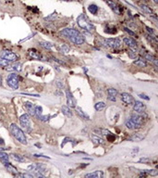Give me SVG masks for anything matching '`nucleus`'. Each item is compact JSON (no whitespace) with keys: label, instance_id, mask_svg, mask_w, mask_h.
<instances>
[{"label":"nucleus","instance_id":"nucleus-1","mask_svg":"<svg viewBox=\"0 0 158 178\" xmlns=\"http://www.w3.org/2000/svg\"><path fill=\"white\" fill-rule=\"evenodd\" d=\"M60 34L62 35H64L65 37L71 41L73 44L80 46V45H82L84 43V37L83 35L81 34L79 31L75 30L73 28H66V29H63Z\"/></svg>","mask_w":158,"mask_h":178},{"label":"nucleus","instance_id":"nucleus-2","mask_svg":"<svg viewBox=\"0 0 158 178\" xmlns=\"http://www.w3.org/2000/svg\"><path fill=\"white\" fill-rule=\"evenodd\" d=\"M77 23L80 27V28L84 29L86 32H88L90 34H92L95 32V27L92 24L90 20L85 16V14H81L77 18Z\"/></svg>","mask_w":158,"mask_h":178},{"label":"nucleus","instance_id":"nucleus-3","mask_svg":"<svg viewBox=\"0 0 158 178\" xmlns=\"http://www.w3.org/2000/svg\"><path fill=\"white\" fill-rule=\"evenodd\" d=\"M9 129H10V132L12 134V136L17 139L20 144L27 145V138L25 136V134L17 125L11 123L9 126Z\"/></svg>","mask_w":158,"mask_h":178},{"label":"nucleus","instance_id":"nucleus-4","mask_svg":"<svg viewBox=\"0 0 158 178\" xmlns=\"http://www.w3.org/2000/svg\"><path fill=\"white\" fill-rule=\"evenodd\" d=\"M19 82H20V77L17 73H10L7 78V83L8 86L14 90L19 88Z\"/></svg>","mask_w":158,"mask_h":178},{"label":"nucleus","instance_id":"nucleus-5","mask_svg":"<svg viewBox=\"0 0 158 178\" xmlns=\"http://www.w3.org/2000/svg\"><path fill=\"white\" fill-rule=\"evenodd\" d=\"M20 122L22 128L26 132L30 133L31 131V119L28 114H22L20 117Z\"/></svg>","mask_w":158,"mask_h":178},{"label":"nucleus","instance_id":"nucleus-6","mask_svg":"<svg viewBox=\"0 0 158 178\" xmlns=\"http://www.w3.org/2000/svg\"><path fill=\"white\" fill-rule=\"evenodd\" d=\"M0 57L9 62H15V61H17L19 58L17 54H15L11 51H8V50L1 51V53H0Z\"/></svg>","mask_w":158,"mask_h":178},{"label":"nucleus","instance_id":"nucleus-7","mask_svg":"<svg viewBox=\"0 0 158 178\" xmlns=\"http://www.w3.org/2000/svg\"><path fill=\"white\" fill-rule=\"evenodd\" d=\"M103 45L108 47L114 48V49H117V48L121 47V41L118 38H107L103 41Z\"/></svg>","mask_w":158,"mask_h":178},{"label":"nucleus","instance_id":"nucleus-8","mask_svg":"<svg viewBox=\"0 0 158 178\" xmlns=\"http://www.w3.org/2000/svg\"><path fill=\"white\" fill-rule=\"evenodd\" d=\"M35 116L43 122H47L51 117H53V116H49V115H43V108L41 106H35Z\"/></svg>","mask_w":158,"mask_h":178},{"label":"nucleus","instance_id":"nucleus-9","mask_svg":"<svg viewBox=\"0 0 158 178\" xmlns=\"http://www.w3.org/2000/svg\"><path fill=\"white\" fill-rule=\"evenodd\" d=\"M66 96H67L68 106L69 108H75L76 104H77V100H76V98L73 96L72 93L70 92V90H69V89L66 90Z\"/></svg>","mask_w":158,"mask_h":178},{"label":"nucleus","instance_id":"nucleus-10","mask_svg":"<svg viewBox=\"0 0 158 178\" xmlns=\"http://www.w3.org/2000/svg\"><path fill=\"white\" fill-rule=\"evenodd\" d=\"M106 2L107 3L108 6L112 8V10L116 14H117V15L121 14V8L119 7L116 2H114V0H106Z\"/></svg>","mask_w":158,"mask_h":178},{"label":"nucleus","instance_id":"nucleus-11","mask_svg":"<svg viewBox=\"0 0 158 178\" xmlns=\"http://www.w3.org/2000/svg\"><path fill=\"white\" fill-rule=\"evenodd\" d=\"M134 106H133V110L136 112V113H139V114H141V113H143L144 110H145V105L143 103V102L141 101H135L134 102Z\"/></svg>","mask_w":158,"mask_h":178},{"label":"nucleus","instance_id":"nucleus-12","mask_svg":"<svg viewBox=\"0 0 158 178\" xmlns=\"http://www.w3.org/2000/svg\"><path fill=\"white\" fill-rule=\"evenodd\" d=\"M121 99H122V101L124 102V103H126L128 105H131L135 102L134 98L129 93H122L121 94Z\"/></svg>","mask_w":158,"mask_h":178},{"label":"nucleus","instance_id":"nucleus-13","mask_svg":"<svg viewBox=\"0 0 158 178\" xmlns=\"http://www.w3.org/2000/svg\"><path fill=\"white\" fill-rule=\"evenodd\" d=\"M123 42L126 44L129 47H130L131 49H135L137 47V42H136L134 39H132L131 37H124L123 38Z\"/></svg>","mask_w":158,"mask_h":178},{"label":"nucleus","instance_id":"nucleus-14","mask_svg":"<svg viewBox=\"0 0 158 178\" xmlns=\"http://www.w3.org/2000/svg\"><path fill=\"white\" fill-rule=\"evenodd\" d=\"M24 107L25 109L27 110V111L29 112V114L32 115V116H35V105L31 103V102H25L24 103Z\"/></svg>","mask_w":158,"mask_h":178},{"label":"nucleus","instance_id":"nucleus-15","mask_svg":"<svg viewBox=\"0 0 158 178\" xmlns=\"http://www.w3.org/2000/svg\"><path fill=\"white\" fill-rule=\"evenodd\" d=\"M130 119H131V120H132L139 127H141V125H143V116L137 115V114H133V115H131Z\"/></svg>","mask_w":158,"mask_h":178},{"label":"nucleus","instance_id":"nucleus-16","mask_svg":"<svg viewBox=\"0 0 158 178\" xmlns=\"http://www.w3.org/2000/svg\"><path fill=\"white\" fill-rule=\"evenodd\" d=\"M107 94H108V96H107L108 99H109L110 101H116V96L117 95V89H115V88L107 89Z\"/></svg>","mask_w":158,"mask_h":178},{"label":"nucleus","instance_id":"nucleus-17","mask_svg":"<svg viewBox=\"0 0 158 178\" xmlns=\"http://www.w3.org/2000/svg\"><path fill=\"white\" fill-rule=\"evenodd\" d=\"M75 108H76V112H77V114H78L81 119H83V120H86V121H89V120H90L89 115L87 114V113H85L80 107H75Z\"/></svg>","mask_w":158,"mask_h":178},{"label":"nucleus","instance_id":"nucleus-18","mask_svg":"<svg viewBox=\"0 0 158 178\" xmlns=\"http://www.w3.org/2000/svg\"><path fill=\"white\" fill-rule=\"evenodd\" d=\"M103 176V172L102 171H95L94 172H91V174H85L86 178H102Z\"/></svg>","mask_w":158,"mask_h":178},{"label":"nucleus","instance_id":"nucleus-19","mask_svg":"<svg viewBox=\"0 0 158 178\" xmlns=\"http://www.w3.org/2000/svg\"><path fill=\"white\" fill-rule=\"evenodd\" d=\"M7 71H9V72H12V71H15V72H20L21 71V64L20 63H16V64H12V65H9L6 68Z\"/></svg>","mask_w":158,"mask_h":178},{"label":"nucleus","instance_id":"nucleus-20","mask_svg":"<svg viewBox=\"0 0 158 178\" xmlns=\"http://www.w3.org/2000/svg\"><path fill=\"white\" fill-rule=\"evenodd\" d=\"M2 163L4 164L5 168H6V169H7L8 172H13L14 174H17V172H18V170L16 169V167H14L13 165L10 164L8 160H7V161H3Z\"/></svg>","mask_w":158,"mask_h":178},{"label":"nucleus","instance_id":"nucleus-21","mask_svg":"<svg viewBox=\"0 0 158 178\" xmlns=\"http://www.w3.org/2000/svg\"><path fill=\"white\" fill-rule=\"evenodd\" d=\"M126 126L129 128V129H131V130H135V129H138L140 128L136 123L131 120V119H128V120L126 121Z\"/></svg>","mask_w":158,"mask_h":178},{"label":"nucleus","instance_id":"nucleus-22","mask_svg":"<svg viewBox=\"0 0 158 178\" xmlns=\"http://www.w3.org/2000/svg\"><path fill=\"white\" fill-rule=\"evenodd\" d=\"M9 156H10V157H11L14 160L18 161V163H24V161L26 160L25 158H23L22 156H20V155H19V154L12 153V154H10Z\"/></svg>","mask_w":158,"mask_h":178},{"label":"nucleus","instance_id":"nucleus-23","mask_svg":"<svg viewBox=\"0 0 158 178\" xmlns=\"http://www.w3.org/2000/svg\"><path fill=\"white\" fill-rule=\"evenodd\" d=\"M39 44L42 47H43L45 49H47V50H50L51 48L54 46V45L50 42H47V41H41L39 42Z\"/></svg>","mask_w":158,"mask_h":178},{"label":"nucleus","instance_id":"nucleus-24","mask_svg":"<svg viewBox=\"0 0 158 178\" xmlns=\"http://www.w3.org/2000/svg\"><path fill=\"white\" fill-rule=\"evenodd\" d=\"M61 110L63 112V114H65L67 117H72V111L69 109V106H62Z\"/></svg>","mask_w":158,"mask_h":178},{"label":"nucleus","instance_id":"nucleus-25","mask_svg":"<svg viewBox=\"0 0 158 178\" xmlns=\"http://www.w3.org/2000/svg\"><path fill=\"white\" fill-rule=\"evenodd\" d=\"M144 58L147 59V61H151V62H152L155 65V67H157L158 66V63H157V58H155L154 56L152 55H150V54H145L144 55Z\"/></svg>","mask_w":158,"mask_h":178},{"label":"nucleus","instance_id":"nucleus-26","mask_svg":"<svg viewBox=\"0 0 158 178\" xmlns=\"http://www.w3.org/2000/svg\"><path fill=\"white\" fill-rule=\"evenodd\" d=\"M133 63L135 64L136 66L141 67V68H145V67H147V63H146V61H143V59H141V58L137 59V61H135Z\"/></svg>","mask_w":158,"mask_h":178},{"label":"nucleus","instance_id":"nucleus-27","mask_svg":"<svg viewBox=\"0 0 158 178\" xmlns=\"http://www.w3.org/2000/svg\"><path fill=\"white\" fill-rule=\"evenodd\" d=\"M88 10L92 14V15H96L98 13V7L94 4H92L88 7Z\"/></svg>","mask_w":158,"mask_h":178},{"label":"nucleus","instance_id":"nucleus-28","mask_svg":"<svg viewBox=\"0 0 158 178\" xmlns=\"http://www.w3.org/2000/svg\"><path fill=\"white\" fill-rule=\"evenodd\" d=\"M129 139L131 140V141H141V140L143 139V136H141L140 134H135L133 136H130Z\"/></svg>","mask_w":158,"mask_h":178},{"label":"nucleus","instance_id":"nucleus-29","mask_svg":"<svg viewBox=\"0 0 158 178\" xmlns=\"http://www.w3.org/2000/svg\"><path fill=\"white\" fill-rule=\"evenodd\" d=\"M106 103L105 102H97V103L94 105V109L96 110H103L106 108Z\"/></svg>","mask_w":158,"mask_h":178},{"label":"nucleus","instance_id":"nucleus-30","mask_svg":"<svg viewBox=\"0 0 158 178\" xmlns=\"http://www.w3.org/2000/svg\"><path fill=\"white\" fill-rule=\"evenodd\" d=\"M141 172H145V174L147 175H152V176H155L158 174V171L157 170H143V171H141Z\"/></svg>","mask_w":158,"mask_h":178},{"label":"nucleus","instance_id":"nucleus-31","mask_svg":"<svg viewBox=\"0 0 158 178\" xmlns=\"http://www.w3.org/2000/svg\"><path fill=\"white\" fill-rule=\"evenodd\" d=\"M8 159H9V156L7 153L3 152L2 150H0V160H1L2 163H3V161L8 160Z\"/></svg>","mask_w":158,"mask_h":178},{"label":"nucleus","instance_id":"nucleus-32","mask_svg":"<svg viewBox=\"0 0 158 178\" xmlns=\"http://www.w3.org/2000/svg\"><path fill=\"white\" fill-rule=\"evenodd\" d=\"M92 140H94V142L97 143V144H103L105 142H103V140L102 138H100L98 136H91Z\"/></svg>","mask_w":158,"mask_h":178},{"label":"nucleus","instance_id":"nucleus-33","mask_svg":"<svg viewBox=\"0 0 158 178\" xmlns=\"http://www.w3.org/2000/svg\"><path fill=\"white\" fill-rule=\"evenodd\" d=\"M29 55L31 56V58H34V59H41L42 58L41 55L38 52H31V51H30L29 52Z\"/></svg>","mask_w":158,"mask_h":178},{"label":"nucleus","instance_id":"nucleus-34","mask_svg":"<svg viewBox=\"0 0 158 178\" xmlns=\"http://www.w3.org/2000/svg\"><path fill=\"white\" fill-rule=\"evenodd\" d=\"M59 49H60V51L62 53H69V50H70V48L67 46V45H61L60 46H59Z\"/></svg>","mask_w":158,"mask_h":178},{"label":"nucleus","instance_id":"nucleus-35","mask_svg":"<svg viewBox=\"0 0 158 178\" xmlns=\"http://www.w3.org/2000/svg\"><path fill=\"white\" fill-rule=\"evenodd\" d=\"M10 63L11 62H9V61H6V59L0 58V67H8Z\"/></svg>","mask_w":158,"mask_h":178},{"label":"nucleus","instance_id":"nucleus-36","mask_svg":"<svg viewBox=\"0 0 158 178\" xmlns=\"http://www.w3.org/2000/svg\"><path fill=\"white\" fill-rule=\"evenodd\" d=\"M141 9L143 10V11H145V12H147V13H150V14H152V10L147 7V6H145V5H141Z\"/></svg>","mask_w":158,"mask_h":178},{"label":"nucleus","instance_id":"nucleus-37","mask_svg":"<svg viewBox=\"0 0 158 178\" xmlns=\"http://www.w3.org/2000/svg\"><path fill=\"white\" fill-rule=\"evenodd\" d=\"M124 31L125 32H126V33H128L129 35H132V36H136V34L135 33H133V32L132 31H130L129 28H126V27H125V28H124ZM136 37H137V36H136Z\"/></svg>","mask_w":158,"mask_h":178},{"label":"nucleus","instance_id":"nucleus-38","mask_svg":"<svg viewBox=\"0 0 158 178\" xmlns=\"http://www.w3.org/2000/svg\"><path fill=\"white\" fill-rule=\"evenodd\" d=\"M53 59H54V61H57V63H59V64H60V65L67 66V63H65V62H64L63 61H59L58 58H53Z\"/></svg>","mask_w":158,"mask_h":178},{"label":"nucleus","instance_id":"nucleus-39","mask_svg":"<svg viewBox=\"0 0 158 178\" xmlns=\"http://www.w3.org/2000/svg\"><path fill=\"white\" fill-rule=\"evenodd\" d=\"M20 95H25V96H35V98H39V95L37 94H29V93H20Z\"/></svg>","mask_w":158,"mask_h":178},{"label":"nucleus","instance_id":"nucleus-40","mask_svg":"<svg viewBox=\"0 0 158 178\" xmlns=\"http://www.w3.org/2000/svg\"><path fill=\"white\" fill-rule=\"evenodd\" d=\"M139 96L141 98H143V99H145V100H150V98L148 96H146V95H144V94H140L139 95Z\"/></svg>","mask_w":158,"mask_h":178},{"label":"nucleus","instance_id":"nucleus-41","mask_svg":"<svg viewBox=\"0 0 158 178\" xmlns=\"http://www.w3.org/2000/svg\"><path fill=\"white\" fill-rule=\"evenodd\" d=\"M57 86H58V87L60 88V89H62V88L64 87V84H63V83L61 82V81H57Z\"/></svg>","mask_w":158,"mask_h":178},{"label":"nucleus","instance_id":"nucleus-42","mask_svg":"<svg viewBox=\"0 0 158 178\" xmlns=\"http://www.w3.org/2000/svg\"><path fill=\"white\" fill-rule=\"evenodd\" d=\"M34 157H38V158H45V159H50L47 156H43V155H38V154H34Z\"/></svg>","mask_w":158,"mask_h":178},{"label":"nucleus","instance_id":"nucleus-43","mask_svg":"<svg viewBox=\"0 0 158 178\" xmlns=\"http://www.w3.org/2000/svg\"><path fill=\"white\" fill-rule=\"evenodd\" d=\"M139 161H140V163H147V161H149V159H145V158L143 159V158H141Z\"/></svg>","mask_w":158,"mask_h":178},{"label":"nucleus","instance_id":"nucleus-44","mask_svg":"<svg viewBox=\"0 0 158 178\" xmlns=\"http://www.w3.org/2000/svg\"><path fill=\"white\" fill-rule=\"evenodd\" d=\"M146 29H147V31H148V32H149V33H150L151 34H154V31H152V29H151L150 27H148V26H147V27H146Z\"/></svg>","mask_w":158,"mask_h":178},{"label":"nucleus","instance_id":"nucleus-45","mask_svg":"<svg viewBox=\"0 0 158 178\" xmlns=\"http://www.w3.org/2000/svg\"><path fill=\"white\" fill-rule=\"evenodd\" d=\"M3 85V83H2V76L0 75V86Z\"/></svg>","mask_w":158,"mask_h":178},{"label":"nucleus","instance_id":"nucleus-46","mask_svg":"<svg viewBox=\"0 0 158 178\" xmlns=\"http://www.w3.org/2000/svg\"><path fill=\"white\" fill-rule=\"evenodd\" d=\"M0 145H4V140L3 139H0Z\"/></svg>","mask_w":158,"mask_h":178},{"label":"nucleus","instance_id":"nucleus-47","mask_svg":"<svg viewBox=\"0 0 158 178\" xmlns=\"http://www.w3.org/2000/svg\"><path fill=\"white\" fill-rule=\"evenodd\" d=\"M154 2H155V4H157V3H158V0H154Z\"/></svg>","mask_w":158,"mask_h":178},{"label":"nucleus","instance_id":"nucleus-48","mask_svg":"<svg viewBox=\"0 0 158 178\" xmlns=\"http://www.w3.org/2000/svg\"><path fill=\"white\" fill-rule=\"evenodd\" d=\"M6 1H10V0H6Z\"/></svg>","mask_w":158,"mask_h":178}]
</instances>
